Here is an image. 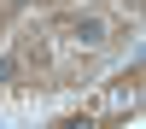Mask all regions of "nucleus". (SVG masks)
Listing matches in <instances>:
<instances>
[{"label": "nucleus", "mask_w": 146, "mask_h": 129, "mask_svg": "<svg viewBox=\"0 0 146 129\" xmlns=\"http://www.w3.org/2000/svg\"><path fill=\"white\" fill-rule=\"evenodd\" d=\"M76 35H82V41H100V35H105V23H100V18H82V23H76Z\"/></svg>", "instance_id": "obj_1"}]
</instances>
